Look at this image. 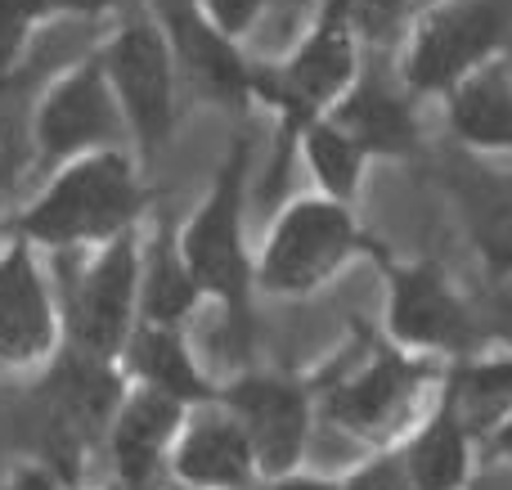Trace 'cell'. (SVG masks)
<instances>
[{"instance_id":"1","label":"cell","mask_w":512,"mask_h":490,"mask_svg":"<svg viewBox=\"0 0 512 490\" xmlns=\"http://www.w3.org/2000/svg\"><path fill=\"white\" fill-rule=\"evenodd\" d=\"M144 185L131 149H108L63 162L27 212L14 216V234L36 252H95L140 230Z\"/></svg>"},{"instance_id":"2","label":"cell","mask_w":512,"mask_h":490,"mask_svg":"<svg viewBox=\"0 0 512 490\" xmlns=\"http://www.w3.org/2000/svg\"><path fill=\"white\" fill-rule=\"evenodd\" d=\"M364 32L355 0H319L301 41L270 68H252V99L279 117V153H297V135L328 117L360 81Z\"/></svg>"},{"instance_id":"3","label":"cell","mask_w":512,"mask_h":490,"mask_svg":"<svg viewBox=\"0 0 512 490\" xmlns=\"http://www.w3.org/2000/svg\"><path fill=\"white\" fill-rule=\"evenodd\" d=\"M248 171L252 144L248 135L230 144L221 171L203 203L180 225V257L194 275L198 293L221 302L230 329L248 333L252 324V293H256V252L248 248Z\"/></svg>"},{"instance_id":"4","label":"cell","mask_w":512,"mask_h":490,"mask_svg":"<svg viewBox=\"0 0 512 490\" xmlns=\"http://www.w3.org/2000/svg\"><path fill=\"white\" fill-rule=\"evenodd\" d=\"M378 248L382 243L364 234L355 207L324 194H297L279 207L256 248V288L270 297H310Z\"/></svg>"},{"instance_id":"5","label":"cell","mask_w":512,"mask_h":490,"mask_svg":"<svg viewBox=\"0 0 512 490\" xmlns=\"http://www.w3.org/2000/svg\"><path fill=\"white\" fill-rule=\"evenodd\" d=\"M508 36L512 0H441L400 41L396 77L414 99H445L495 59H508Z\"/></svg>"},{"instance_id":"6","label":"cell","mask_w":512,"mask_h":490,"mask_svg":"<svg viewBox=\"0 0 512 490\" xmlns=\"http://www.w3.org/2000/svg\"><path fill=\"white\" fill-rule=\"evenodd\" d=\"M104 77L113 86V99L122 108L131 149L144 162H153L167 140L176 135V108H180V63L162 36L158 18L149 5L126 9L108 41L99 45Z\"/></svg>"},{"instance_id":"7","label":"cell","mask_w":512,"mask_h":490,"mask_svg":"<svg viewBox=\"0 0 512 490\" xmlns=\"http://www.w3.org/2000/svg\"><path fill=\"white\" fill-rule=\"evenodd\" d=\"M387 284V338L409 356H463L477 342L468 297L454 288L436 261L427 257H391L387 248L373 252Z\"/></svg>"},{"instance_id":"8","label":"cell","mask_w":512,"mask_h":490,"mask_svg":"<svg viewBox=\"0 0 512 490\" xmlns=\"http://www.w3.org/2000/svg\"><path fill=\"white\" fill-rule=\"evenodd\" d=\"M140 261V230L86 252L68 288V306H63V320H68V333L81 356L117 360L126 351L135 324H140Z\"/></svg>"},{"instance_id":"9","label":"cell","mask_w":512,"mask_h":490,"mask_svg":"<svg viewBox=\"0 0 512 490\" xmlns=\"http://www.w3.org/2000/svg\"><path fill=\"white\" fill-rule=\"evenodd\" d=\"M32 140L41 162H50V167L90 158V153L131 149V135H126L122 108H117L113 86L104 77L99 50L86 54L81 63H72V68H63L45 86L32 117Z\"/></svg>"},{"instance_id":"10","label":"cell","mask_w":512,"mask_h":490,"mask_svg":"<svg viewBox=\"0 0 512 490\" xmlns=\"http://www.w3.org/2000/svg\"><path fill=\"white\" fill-rule=\"evenodd\" d=\"M427 378H432V365L423 356H409L400 347H378L328 383L324 410L337 428L355 432V437H378L418 401Z\"/></svg>"},{"instance_id":"11","label":"cell","mask_w":512,"mask_h":490,"mask_svg":"<svg viewBox=\"0 0 512 490\" xmlns=\"http://www.w3.org/2000/svg\"><path fill=\"white\" fill-rule=\"evenodd\" d=\"M225 410L248 432L256 473L270 477V482L292 477V468L301 464V450H306V437H310L306 387L279 374H243L225 392Z\"/></svg>"},{"instance_id":"12","label":"cell","mask_w":512,"mask_h":490,"mask_svg":"<svg viewBox=\"0 0 512 490\" xmlns=\"http://www.w3.org/2000/svg\"><path fill=\"white\" fill-rule=\"evenodd\" d=\"M63 306L27 239H9L0 252V365H36L54 351Z\"/></svg>"},{"instance_id":"13","label":"cell","mask_w":512,"mask_h":490,"mask_svg":"<svg viewBox=\"0 0 512 490\" xmlns=\"http://www.w3.org/2000/svg\"><path fill=\"white\" fill-rule=\"evenodd\" d=\"M144 5L158 18L162 36H167L171 54L180 63V77H189L216 104H230V108L256 104L252 99L256 63L243 59V50L230 36L216 32L198 0H144Z\"/></svg>"},{"instance_id":"14","label":"cell","mask_w":512,"mask_h":490,"mask_svg":"<svg viewBox=\"0 0 512 490\" xmlns=\"http://www.w3.org/2000/svg\"><path fill=\"white\" fill-rule=\"evenodd\" d=\"M171 477L185 490H248L256 482V455L248 432L225 405H203L185 414L171 446Z\"/></svg>"},{"instance_id":"15","label":"cell","mask_w":512,"mask_h":490,"mask_svg":"<svg viewBox=\"0 0 512 490\" xmlns=\"http://www.w3.org/2000/svg\"><path fill=\"white\" fill-rule=\"evenodd\" d=\"M337 126L369 153V162L391 158V162H405L423 149V122H418V99L405 90V81H387L378 77L373 68L360 72L346 99L333 108Z\"/></svg>"},{"instance_id":"16","label":"cell","mask_w":512,"mask_h":490,"mask_svg":"<svg viewBox=\"0 0 512 490\" xmlns=\"http://www.w3.org/2000/svg\"><path fill=\"white\" fill-rule=\"evenodd\" d=\"M468 243L495 284L512 279V158H468L454 176Z\"/></svg>"},{"instance_id":"17","label":"cell","mask_w":512,"mask_h":490,"mask_svg":"<svg viewBox=\"0 0 512 490\" xmlns=\"http://www.w3.org/2000/svg\"><path fill=\"white\" fill-rule=\"evenodd\" d=\"M180 423H185V405L149 387H135L113 419L117 482L131 490H153V477L162 473V464H171Z\"/></svg>"},{"instance_id":"18","label":"cell","mask_w":512,"mask_h":490,"mask_svg":"<svg viewBox=\"0 0 512 490\" xmlns=\"http://www.w3.org/2000/svg\"><path fill=\"white\" fill-rule=\"evenodd\" d=\"M454 144L472 158H512V63L495 59L441 99Z\"/></svg>"},{"instance_id":"19","label":"cell","mask_w":512,"mask_h":490,"mask_svg":"<svg viewBox=\"0 0 512 490\" xmlns=\"http://www.w3.org/2000/svg\"><path fill=\"white\" fill-rule=\"evenodd\" d=\"M126 365V374L135 378V387H149L162 392L180 405L207 401L212 387H207L203 369H198L194 351L185 342V329H162V324H135L126 351L117 356Z\"/></svg>"},{"instance_id":"20","label":"cell","mask_w":512,"mask_h":490,"mask_svg":"<svg viewBox=\"0 0 512 490\" xmlns=\"http://www.w3.org/2000/svg\"><path fill=\"white\" fill-rule=\"evenodd\" d=\"M203 293H198L194 275H189L185 257H180V234L167 221L144 239L140 261V324H162V329H185V320L198 311Z\"/></svg>"},{"instance_id":"21","label":"cell","mask_w":512,"mask_h":490,"mask_svg":"<svg viewBox=\"0 0 512 490\" xmlns=\"http://www.w3.org/2000/svg\"><path fill=\"white\" fill-rule=\"evenodd\" d=\"M472 432L463 428V419L454 414L450 401L436 405V414L409 437V446L400 450L405 473L414 490H463L472 468Z\"/></svg>"},{"instance_id":"22","label":"cell","mask_w":512,"mask_h":490,"mask_svg":"<svg viewBox=\"0 0 512 490\" xmlns=\"http://www.w3.org/2000/svg\"><path fill=\"white\" fill-rule=\"evenodd\" d=\"M297 153H301V162H306L310 180H315V194L355 207L360 185H364V171H369V153H364L333 117L310 122L306 131L297 135Z\"/></svg>"},{"instance_id":"23","label":"cell","mask_w":512,"mask_h":490,"mask_svg":"<svg viewBox=\"0 0 512 490\" xmlns=\"http://www.w3.org/2000/svg\"><path fill=\"white\" fill-rule=\"evenodd\" d=\"M445 401L468 432H499L512 419V356L468 360L445 387Z\"/></svg>"},{"instance_id":"24","label":"cell","mask_w":512,"mask_h":490,"mask_svg":"<svg viewBox=\"0 0 512 490\" xmlns=\"http://www.w3.org/2000/svg\"><path fill=\"white\" fill-rule=\"evenodd\" d=\"M441 0H355V18H360L364 45L369 41H405L409 27Z\"/></svg>"},{"instance_id":"25","label":"cell","mask_w":512,"mask_h":490,"mask_svg":"<svg viewBox=\"0 0 512 490\" xmlns=\"http://www.w3.org/2000/svg\"><path fill=\"white\" fill-rule=\"evenodd\" d=\"M203 5V14L212 18V27L221 36H230L234 45L243 41V36L252 32L256 23L265 18V9H270V0H198Z\"/></svg>"},{"instance_id":"26","label":"cell","mask_w":512,"mask_h":490,"mask_svg":"<svg viewBox=\"0 0 512 490\" xmlns=\"http://www.w3.org/2000/svg\"><path fill=\"white\" fill-rule=\"evenodd\" d=\"M32 32H36V23L23 14V5H18V0H0V86H5L9 72L18 68L23 45Z\"/></svg>"},{"instance_id":"27","label":"cell","mask_w":512,"mask_h":490,"mask_svg":"<svg viewBox=\"0 0 512 490\" xmlns=\"http://www.w3.org/2000/svg\"><path fill=\"white\" fill-rule=\"evenodd\" d=\"M342 490H414L409 486V473H405V459L396 455H378L369 464H360L351 477H346Z\"/></svg>"},{"instance_id":"28","label":"cell","mask_w":512,"mask_h":490,"mask_svg":"<svg viewBox=\"0 0 512 490\" xmlns=\"http://www.w3.org/2000/svg\"><path fill=\"white\" fill-rule=\"evenodd\" d=\"M18 5H23V14L32 18L36 27H45L50 18H90V14L126 5V0H18Z\"/></svg>"},{"instance_id":"29","label":"cell","mask_w":512,"mask_h":490,"mask_svg":"<svg viewBox=\"0 0 512 490\" xmlns=\"http://www.w3.org/2000/svg\"><path fill=\"white\" fill-rule=\"evenodd\" d=\"M9 490H54V482L45 473H32V468H27V473H18L14 482H9Z\"/></svg>"},{"instance_id":"30","label":"cell","mask_w":512,"mask_h":490,"mask_svg":"<svg viewBox=\"0 0 512 490\" xmlns=\"http://www.w3.org/2000/svg\"><path fill=\"white\" fill-rule=\"evenodd\" d=\"M495 450H499V455H504V459H512V419H508L504 428L495 432Z\"/></svg>"},{"instance_id":"31","label":"cell","mask_w":512,"mask_h":490,"mask_svg":"<svg viewBox=\"0 0 512 490\" xmlns=\"http://www.w3.org/2000/svg\"><path fill=\"white\" fill-rule=\"evenodd\" d=\"M14 239V221L5 216V207H0V252H5V243Z\"/></svg>"},{"instance_id":"32","label":"cell","mask_w":512,"mask_h":490,"mask_svg":"<svg viewBox=\"0 0 512 490\" xmlns=\"http://www.w3.org/2000/svg\"><path fill=\"white\" fill-rule=\"evenodd\" d=\"M113 490H131V486H122V482H117V486H113Z\"/></svg>"},{"instance_id":"33","label":"cell","mask_w":512,"mask_h":490,"mask_svg":"<svg viewBox=\"0 0 512 490\" xmlns=\"http://www.w3.org/2000/svg\"><path fill=\"white\" fill-rule=\"evenodd\" d=\"M171 490H185V486H171Z\"/></svg>"}]
</instances>
